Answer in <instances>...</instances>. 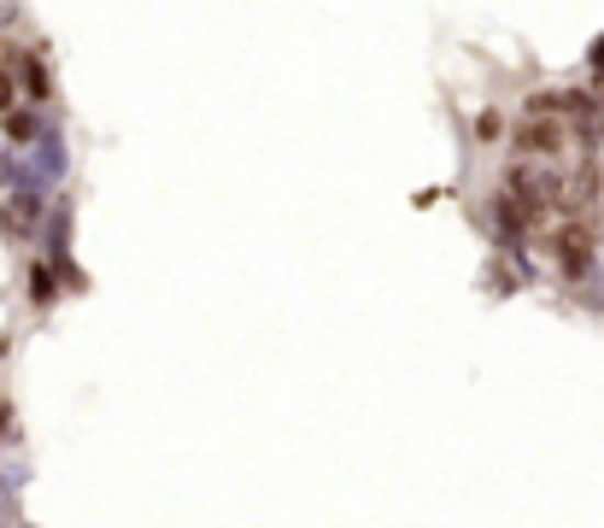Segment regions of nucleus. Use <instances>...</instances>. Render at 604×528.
Here are the masks:
<instances>
[{
    "label": "nucleus",
    "instance_id": "9",
    "mask_svg": "<svg viewBox=\"0 0 604 528\" xmlns=\"http://www.w3.org/2000/svg\"><path fill=\"white\" fill-rule=\"evenodd\" d=\"M7 423H12V412H7V405H0V440H7Z\"/></svg>",
    "mask_w": 604,
    "mask_h": 528
},
{
    "label": "nucleus",
    "instance_id": "10",
    "mask_svg": "<svg viewBox=\"0 0 604 528\" xmlns=\"http://www.w3.org/2000/svg\"><path fill=\"white\" fill-rule=\"evenodd\" d=\"M593 71H604V42H599V54H593Z\"/></svg>",
    "mask_w": 604,
    "mask_h": 528
},
{
    "label": "nucleus",
    "instance_id": "4",
    "mask_svg": "<svg viewBox=\"0 0 604 528\" xmlns=\"http://www.w3.org/2000/svg\"><path fill=\"white\" fill-rule=\"evenodd\" d=\"M593 200H599V165L586 159V165H581L569 182H558V206H563L569 217H575V212H586V206H593Z\"/></svg>",
    "mask_w": 604,
    "mask_h": 528
},
{
    "label": "nucleus",
    "instance_id": "7",
    "mask_svg": "<svg viewBox=\"0 0 604 528\" xmlns=\"http://www.w3.org/2000/svg\"><path fill=\"white\" fill-rule=\"evenodd\" d=\"M19 112V82H12V71H0V117Z\"/></svg>",
    "mask_w": 604,
    "mask_h": 528
},
{
    "label": "nucleus",
    "instance_id": "6",
    "mask_svg": "<svg viewBox=\"0 0 604 528\" xmlns=\"http://www.w3.org/2000/svg\"><path fill=\"white\" fill-rule=\"evenodd\" d=\"M30 282H36V288H30V294H36V305H47V300H54V270H47V265H36V270H30Z\"/></svg>",
    "mask_w": 604,
    "mask_h": 528
},
{
    "label": "nucleus",
    "instance_id": "2",
    "mask_svg": "<svg viewBox=\"0 0 604 528\" xmlns=\"http://www.w3.org/2000/svg\"><path fill=\"white\" fill-rule=\"evenodd\" d=\"M551 252H558L563 277H586V259H593V229H586L581 217H569V224L551 235Z\"/></svg>",
    "mask_w": 604,
    "mask_h": 528
},
{
    "label": "nucleus",
    "instance_id": "5",
    "mask_svg": "<svg viewBox=\"0 0 604 528\" xmlns=\"http://www.w3.org/2000/svg\"><path fill=\"white\" fill-rule=\"evenodd\" d=\"M24 82H30V100H47V94H54V82H47V65H42L36 54L24 59Z\"/></svg>",
    "mask_w": 604,
    "mask_h": 528
},
{
    "label": "nucleus",
    "instance_id": "1",
    "mask_svg": "<svg viewBox=\"0 0 604 528\" xmlns=\"http://www.w3.org/2000/svg\"><path fill=\"white\" fill-rule=\"evenodd\" d=\"M563 142H569V130L558 124V117L528 112L523 124H516V153H523V159H551V153H558Z\"/></svg>",
    "mask_w": 604,
    "mask_h": 528
},
{
    "label": "nucleus",
    "instance_id": "8",
    "mask_svg": "<svg viewBox=\"0 0 604 528\" xmlns=\"http://www.w3.org/2000/svg\"><path fill=\"white\" fill-rule=\"evenodd\" d=\"M7 135H12V142H30V135H36V124H30V112H7Z\"/></svg>",
    "mask_w": 604,
    "mask_h": 528
},
{
    "label": "nucleus",
    "instance_id": "3",
    "mask_svg": "<svg viewBox=\"0 0 604 528\" xmlns=\"http://www.w3.org/2000/svg\"><path fill=\"white\" fill-rule=\"evenodd\" d=\"M36 224H42V200L24 194V189L7 194V206H0V235H7V241H30Z\"/></svg>",
    "mask_w": 604,
    "mask_h": 528
}]
</instances>
